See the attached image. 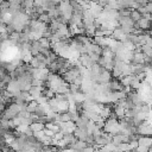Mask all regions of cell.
Masks as SVG:
<instances>
[{
	"label": "cell",
	"instance_id": "obj_1",
	"mask_svg": "<svg viewBox=\"0 0 152 152\" xmlns=\"http://www.w3.org/2000/svg\"><path fill=\"white\" fill-rule=\"evenodd\" d=\"M78 63L82 65V66H84V68H91L94 64H96V62L88 55V53H81L80 56H78Z\"/></svg>",
	"mask_w": 152,
	"mask_h": 152
},
{
	"label": "cell",
	"instance_id": "obj_2",
	"mask_svg": "<svg viewBox=\"0 0 152 152\" xmlns=\"http://www.w3.org/2000/svg\"><path fill=\"white\" fill-rule=\"evenodd\" d=\"M74 133H75V135H76L77 139H80V140H84V141H86V140H87V137H88V134H89V131L86 129V128L76 127L75 131H74Z\"/></svg>",
	"mask_w": 152,
	"mask_h": 152
},
{
	"label": "cell",
	"instance_id": "obj_3",
	"mask_svg": "<svg viewBox=\"0 0 152 152\" xmlns=\"http://www.w3.org/2000/svg\"><path fill=\"white\" fill-rule=\"evenodd\" d=\"M129 17H131V19H132L134 23H138V21L142 18V14H141V12H140L138 8H132L131 12H129Z\"/></svg>",
	"mask_w": 152,
	"mask_h": 152
},
{
	"label": "cell",
	"instance_id": "obj_4",
	"mask_svg": "<svg viewBox=\"0 0 152 152\" xmlns=\"http://www.w3.org/2000/svg\"><path fill=\"white\" fill-rule=\"evenodd\" d=\"M31 126V128H32V131L33 132H39V131H44L45 129V124H42V122H39V121H36V122H33V124H31L30 125Z\"/></svg>",
	"mask_w": 152,
	"mask_h": 152
}]
</instances>
